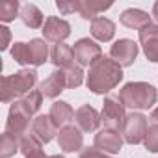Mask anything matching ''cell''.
Here are the masks:
<instances>
[{
	"label": "cell",
	"mask_w": 158,
	"mask_h": 158,
	"mask_svg": "<svg viewBox=\"0 0 158 158\" xmlns=\"http://www.w3.org/2000/svg\"><path fill=\"white\" fill-rule=\"evenodd\" d=\"M41 104V95L37 91L30 93L26 99H23L21 102H15L10 110V119H8V132L10 134H17L21 132L26 125H28V119L30 115L39 108Z\"/></svg>",
	"instance_id": "cell-1"
},
{
	"label": "cell",
	"mask_w": 158,
	"mask_h": 158,
	"mask_svg": "<svg viewBox=\"0 0 158 158\" xmlns=\"http://www.w3.org/2000/svg\"><path fill=\"white\" fill-rule=\"evenodd\" d=\"M121 73V69L117 65H114L112 61L108 60H102L101 63L93 65V71L88 78V86L91 88V91L95 93H104V91H110L119 80L121 76H108V74H117Z\"/></svg>",
	"instance_id": "cell-2"
},
{
	"label": "cell",
	"mask_w": 158,
	"mask_h": 158,
	"mask_svg": "<svg viewBox=\"0 0 158 158\" xmlns=\"http://www.w3.org/2000/svg\"><path fill=\"white\" fill-rule=\"evenodd\" d=\"M37 80V73L35 71H21L13 76H4L2 78V101L8 102L13 97H19L26 93Z\"/></svg>",
	"instance_id": "cell-3"
},
{
	"label": "cell",
	"mask_w": 158,
	"mask_h": 158,
	"mask_svg": "<svg viewBox=\"0 0 158 158\" xmlns=\"http://www.w3.org/2000/svg\"><path fill=\"white\" fill-rule=\"evenodd\" d=\"M154 99H156L154 88L147 84H128L121 91V101L125 102V106L132 108H149L154 102Z\"/></svg>",
	"instance_id": "cell-4"
},
{
	"label": "cell",
	"mask_w": 158,
	"mask_h": 158,
	"mask_svg": "<svg viewBox=\"0 0 158 158\" xmlns=\"http://www.w3.org/2000/svg\"><path fill=\"white\" fill-rule=\"evenodd\" d=\"M11 56L15 58V61L19 63H34V65H41L47 60V45L41 39H34L30 45L26 43H17L11 48Z\"/></svg>",
	"instance_id": "cell-5"
},
{
	"label": "cell",
	"mask_w": 158,
	"mask_h": 158,
	"mask_svg": "<svg viewBox=\"0 0 158 158\" xmlns=\"http://www.w3.org/2000/svg\"><path fill=\"white\" fill-rule=\"evenodd\" d=\"M145 132V117L143 115H128L125 119V134L128 143H138L141 141Z\"/></svg>",
	"instance_id": "cell-6"
},
{
	"label": "cell",
	"mask_w": 158,
	"mask_h": 158,
	"mask_svg": "<svg viewBox=\"0 0 158 158\" xmlns=\"http://www.w3.org/2000/svg\"><path fill=\"white\" fill-rule=\"evenodd\" d=\"M136 54H138V47H136V43H132V41H128V39L117 41V43L112 47V56H114L117 61H121L123 65H130L132 60L136 58Z\"/></svg>",
	"instance_id": "cell-7"
},
{
	"label": "cell",
	"mask_w": 158,
	"mask_h": 158,
	"mask_svg": "<svg viewBox=\"0 0 158 158\" xmlns=\"http://www.w3.org/2000/svg\"><path fill=\"white\" fill-rule=\"evenodd\" d=\"M50 117H45V115H39L35 121H34V125H32V136L34 138H37L41 143L45 141H50L52 139V134H54V123H50L48 121Z\"/></svg>",
	"instance_id": "cell-8"
},
{
	"label": "cell",
	"mask_w": 158,
	"mask_h": 158,
	"mask_svg": "<svg viewBox=\"0 0 158 158\" xmlns=\"http://www.w3.org/2000/svg\"><path fill=\"white\" fill-rule=\"evenodd\" d=\"M73 54L76 56V60L88 65L89 61H93V56H99V47L88 39H82V41H78L76 47L73 48Z\"/></svg>",
	"instance_id": "cell-9"
},
{
	"label": "cell",
	"mask_w": 158,
	"mask_h": 158,
	"mask_svg": "<svg viewBox=\"0 0 158 158\" xmlns=\"http://www.w3.org/2000/svg\"><path fill=\"white\" fill-rule=\"evenodd\" d=\"M60 145H61V149L67 151V152L76 151L78 147L82 145V136H80V132L74 130L73 127L63 128V130L60 132Z\"/></svg>",
	"instance_id": "cell-10"
},
{
	"label": "cell",
	"mask_w": 158,
	"mask_h": 158,
	"mask_svg": "<svg viewBox=\"0 0 158 158\" xmlns=\"http://www.w3.org/2000/svg\"><path fill=\"white\" fill-rule=\"evenodd\" d=\"M149 34L141 30V39L145 43V54L149 56L151 61H158V28L147 26Z\"/></svg>",
	"instance_id": "cell-11"
},
{
	"label": "cell",
	"mask_w": 158,
	"mask_h": 158,
	"mask_svg": "<svg viewBox=\"0 0 158 158\" xmlns=\"http://www.w3.org/2000/svg\"><path fill=\"white\" fill-rule=\"evenodd\" d=\"M63 86H67L65 74L56 71V73H52V76L48 78V80H45V82L41 84V91H43L45 97H56V95L61 91Z\"/></svg>",
	"instance_id": "cell-12"
},
{
	"label": "cell",
	"mask_w": 158,
	"mask_h": 158,
	"mask_svg": "<svg viewBox=\"0 0 158 158\" xmlns=\"http://www.w3.org/2000/svg\"><path fill=\"white\" fill-rule=\"evenodd\" d=\"M45 35L52 41H60V39H65L69 35V24L63 23V21H58V19H48L47 26H45Z\"/></svg>",
	"instance_id": "cell-13"
},
{
	"label": "cell",
	"mask_w": 158,
	"mask_h": 158,
	"mask_svg": "<svg viewBox=\"0 0 158 158\" xmlns=\"http://www.w3.org/2000/svg\"><path fill=\"white\" fill-rule=\"evenodd\" d=\"M123 108L121 104H117L114 99H108L104 102V110H102V121L106 125H119L123 119Z\"/></svg>",
	"instance_id": "cell-14"
},
{
	"label": "cell",
	"mask_w": 158,
	"mask_h": 158,
	"mask_svg": "<svg viewBox=\"0 0 158 158\" xmlns=\"http://www.w3.org/2000/svg\"><path fill=\"white\" fill-rule=\"evenodd\" d=\"M97 147H102L104 151H110V152H117L119 147H121V138L117 132L114 130H106V132H101L97 136Z\"/></svg>",
	"instance_id": "cell-15"
},
{
	"label": "cell",
	"mask_w": 158,
	"mask_h": 158,
	"mask_svg": "<svg viewBox=\"0 0 158 158\" xmlns=\"http://www.w3.org/2000/svg\"><path fill=\"white\" fill-rule=\"evenodd\" d=\"M71 115H73V110H71L65 102H54V106H52L48 117L52 119L54 127H58V125H63L65 121H69Z\"/></svg>",
	"instance_id": "cell-16"
},
{
	"label": "cell",
	"mask_w": 158,
	"mask_h": 158,
	"mask_svg": "<svg viewBox=\"0 0 158 158\" xmlns=\"http://www.w3.org/2000/svg\"><path fill=\"white\" fill-rule=\"evenodd\" d=\"M76 121L82 125L84 130H93V128L97 127V123H99L95 110H93V108H88V106L82 108V110H78V114H76Z\"/></svg>",
	"instance_id": "cell-17"
},
{
	"label": "cell",
	"mask_w": 158,
	"mask_h": 158,
	"mask_svg": "<svg viewBox=\"0 0 158 158\" xmlns=\"http://www.w3.org/2000/svg\"><path fill=\"white\" fill-rule=\"evenodd\" d=\"M93 35L102 41H108L114 35V24L108 19H97L93 23Z\"/></svg>",
	"instance_id": "cell-18"
},
{
	"label": "cell",
	"mask_w": 158,
	"mask_h": 158,
	"mask_svg": "<svg viewBox=\"0 0 158 158\" xmlns=\"http://www.w3.org/2000/svg\"><path fill=\"white\" fill-rule=\"evenodd\" d=\"M21 17H23V21H24L28 26H32V28H37V26L41 24V21H43L39 10H37L34 4H26V6L23 8V11H21Z\"/></svg>",
	"instance_id": "cell-19"
},
{
	"label": "cell",
	"mask_w": 158,
	"mask_h": 158,
	"mask_svg": "<svg viewBox=\"0 0 158 158\" xmlns=\"http://www.w3.org/2000/svg\"><path fill=\"white\" fill-rule=\"evenodd\" d=\"M21 149H23V152H24L26 158H47V156L43 154V151H41V147H39V143L35 141L34 136L24 138L23 143H21Z\"/></svg>",
	"instance_id": "cell-20"
},
{
	"label": "cell",
	"mask_w": 158,
	"mask_h": 158,
	"mask_svg": "<svg viewBox=\"0 0 158 158\" xmlns=\"http://www.w3.org/2000/svg\"><path fill=\"white\" fill-rule=\"evenodd\" d=\"M73 58V50L67 48L65 45H56L54 50H52V61L56 65H67L69 60Z\"/></svg>",
	"instance_id": "cell-21"
},
{
	"label": "cell",
	"mask_w": 158,
	"mask_h": 158,
	"mask_svg": "<svg viewBox=\"0 0 158 158\" xmlns=\"http://www.w3.org/2000/svg\"><path fill=\"white\" fill-rule=\"evenodd\" d=\"M15 151H17L15 136H13V134H10V132H6V134L2 136V156H4V158H8V156H11Z\"/></svg>",
	"instance_id": "cell-22"
},
{
	"label": "cell",
	"mask_w": 158,
	"mask_h": 158,
	"mask_svg": "<svg viewBox=\"0 0 158 158\" xmlns=\"http://www.w3.org/2000/svg\"><path fill=\"white\" fill-rule=\"evenodd\" d=\"M17 2H4L0 4V17L2 21H11L15 17V11H17Z\"/></svg>",
	"instance_id": "cell-23"
},
{
	"label": "cell",
	"mask_w": 158,
	"mask_h": 158,
	"mask_svg": "<svg viewBox=\"0 0 158 158\" xmlns=\"http://www.w3.org/2000/svg\"><path fill=\"white\" fill-rule=\"evenodd\" d=\"M65 82H67L69 88L78 86V84L82 82V71L76 69V67H71V69L67 71V74H65Z\"/></svg>",
	"instance_id": "cell-24"
},
{
	"label": "cell",
	"mask_w": 158,
	"mask_h": 158,
	"mask_svg": "<svg viewBox=\"0 0 158 158\" xmlns=\"http://www.w3.org/2000/svg\"><path fill=\"white\" fill-rule=\"evenodd\" d=\"M147 147H149V151H152V152H158V128L154 127V128H151V130H147Z\"/></svg>",
	"instance_id": "cell-25"
},
{
	"label": "cell",
	"mask_w": 158,
	"mask_h": 158,
	"mask_svg": "<svg viewBox=\"0 0 158 158\" xmlns=\"http://www.w3.org/2000/svg\"><path fill=\"white\" fill-rule=\"evenodd\" d=\"M82 158H99V156H97V154H95L93 151H91V152L88 151V152H84V154H82Z\"/></svg>",
	"instance_id": "cell-26"
},
{
	"label": "cell",
	"mask_w": 158,
	"mask_h": 158,
	"mask_svg": "<svg viewBox=\"0 0 158 158\" xmlns=\"http://www.w3.org/2000/svg\"><path fill=\"white\" fill-rule=\"evenodd\" d=\"M152 119H154V121H156V123H158V110H156V112H154V114H152Z\"/></svg>",
	"instance_id": "cell-27"
},
{
	"label": "cell",
	"mask_w": 158,
	"mask_h": 158,
	"mask_svg": "<svg viewBox=\"0 0 158 158\" xmlns=\"http://www.w3.org/2000/svg\"><path fill=\"white\" fill-rule=\"evenodd\" d=\"M52 158H63V156H52Z\"/></svg>",
	"instance_id": "cell-28"
}]
</instances>
